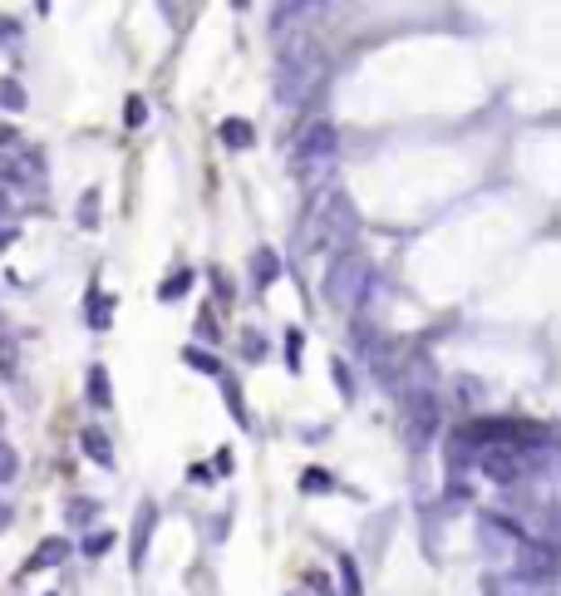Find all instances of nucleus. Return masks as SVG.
Listing matches in <instances>:
<instances>
[{"mask_svg": "<svg viewBox=\"0 0 561 596\" xmlns=\"http://www.w3.org/2000/svg\"><path fill=\"white\" fill-rule=\"evenodd\" d=\"M330 79V59L325 50L316 45V35H290L280 45V59H276V79H272V99L280 109H306Z\"/></svg>", "mask_w": 561, "mask_h": 596, "instance_id": "f257e3e1", "label": "nucleus"}, {"mask_svg": "<svg viewBox=\"0 0 561 596\" xmlns=\"http://www.w3.org/2000/svg\"><path fill=\"white\" fill-rule=\"evenodd\" d=\"M360 217H355V203L345 193H310L306 203V247L310 252H325V247H340L345 252L350 237H355Z\"/></svg>", "mask_w": 561, "mask_h": 596, "instance_id": "f03ea898", "label": "nucleus"}, {"mask_svg": "<svg viewBox=\"0 0 561 596\" xmlns=\"http://www.w3.org/2000/svg\"><path fill=\"white\" fill-rule=\"evenodd\" d=\"M399 429H404V448H409V454L433 448V438H439V429H443V410H439V394H433L429 384H414V390H404V400H399Z\"/></svg>", "mask_w": 561, "mask_h": 596, "instance_id": "7ed1b4c3", "label": "nucleus"}, {"mask_svg": "<svg viewBox=\"0 0 561 596\" xmlns=\"http://www.w3.org/2000/svg\"><path fill=\"white\" fill-rule=\"evenodd\" d=\"M370 257L360 252V247H345V252H335L325 261V276H320V296H325V306H355L360 296H365L370 286Z\"/></svg>", "mask_w": 561, "mask_h": 596, "instance_id": "20e7f679", "label": "nucleus"}, {"mask_svg": "<svg viewBox=\"0 0 561 596\" xmlns=\"http://www.w3.org/2000/svg\"><path fill=\"white\" fill-rule=\"evenodd\" d=\"M335 149H340L335 123L310 119L306 129L296 133V143H290V168H296V177H316V173H325L330 163H335Z\"/></svg>", "mask_w": 561, "mask_h": 596, "instance_id": "39448f33", "label": "nucleus"}, {"mask_svg": "<svg viewBox=\"0 0 561 596\" xmlns=\"http://www.w3.org/2000/svg\"><path fill=\"white\" fill-rule=\"evenodd\" d=\"M512 582L517 587H552L557 582V547L542 537H527L517 542V557H512Z\"/></svg>", "mask_w": 561, "mask_h": 596, "instance_id": "423d86ee", "label": "nucleus"}, {"mask_svg": "<svg viewBox=\"0 0 561 596\" xmlns=\"http://www.w3.org/2000/svg\"><path fill=\"white\" fill-rule=\"evenodd\" d=\"M473 464H477V474H487L493 483H517V478L527 474V454H517V448H477Z\"/></svg>", "mask_w": 561, "mask_h": 596, "instance_id": "0eeeda50", "label": "nucleus"}, {"mask_svg": "<svg viewBox=\"0 0 561 596\" xmlns=\"http://www.w3.org/2000/svg\"><path fill=\"white\" fill-rule=\"evenodd\" d=\"M153 528H158V508L153 503H138V518H133V552H129V562H133V572L148 562V542H153Z\"/></svg>", "mask_w": 561, "mask_h": 596, "instance_id": "6e6552de", "label": "nucleus"}, {"mask_svg": "<svg viewBox=\"0 0 561 596\" xmlns=\"http://www.w3.org/2000/svg\"><path fill=\"white\" fill-rule=\"evenodd\" d=\"M65 557H69V537H45L35 552H30L25 572H49V567H59Z\"/></svg>", "mask_w": 561, "mask_h": 596, "instance_id": "1a4fd4ad", "label": "nucleus"}, {"mask_svg": "<svg viewBox=\"0 0 561 596\" xmlns=\"http://www.w3.org/2000/svg\"><path fill=\"white\" fill-rule=\"evenodd\" d=\"M85 394H89L94 410H113V384H109V370H103V365H89V375H85Z\"/></svg>", "mask_w": 561, "mask_h": 596, "instance_id": "9d476101", "label": "nucleus"}, {"mask_svg": "<svg viewBox=\"0 0 561 596\" xmlns=\"http://www.w3.org/2000/svg\"><path fill=\"white\" fill-rule=\"evenodd\" d=\"M79 448H85V458H94V464L99 468H113V444H109V434H103V429H85V434H79Z\"/></svg>", "mask_w": 561, "mask_h": 596, "instance_id": "9b49d317", "label": "nucleus"}, {"mask_svg": "<svg viewBox=\"0 0 561 596\" xmlns=\"http://www.w3.org/2000/svg\"><path fill=\"white\" fill-rule=\"evenodd\" d=\"M85 321H89V330H109L113 326V296H109V291H89Z\"/></svg>", "mask_w": 561, "mask_h": 596, "instance_id": "f8f14e48", "label": "nucleus"}, {"mask_svg": "<svg viewBox=\"0 0 561 596\" xmlns=\"http://www.w3.org/2000/svg\"><path fill=\"white\" fill-rule=\"evenodd\" d=\"M276 276H280V257L272 252V247H256V252H252V281L266 291Z\"/></svg>", "mask_w": 561, "mask_h": 596, "instance_id": "ddd939ff", "label": "nucleus"}, {"mask_svg": "<svg viewBox=\"0 0 561 596\" xmlns=\"http://www.w3.org/2000/svg\"><path fill=\"white\" fill-rule=\"evenodd\" d=\"M192 266H178V271H173V276H163V286H158V301H163V306H173V301H183L187 296V291H192Z\"/></svg>", "mask_w": 561, "mask_h": 596, "instance_id": "4468645a", "label": "nucleus"}, {"mask_svg": "<svg viewBox=\"0 0 561 596\" xmlns=\"http://www.w3.org/2000/svg\"><path fill=\"white\" fill-rule=\"evenodd\" d=\"M99 498H69V503H65V522H69V528H85L89 532V522H99Z\"/></svg>", "mask_w": 561, "mask_h": 596, "instance_id": "2eb2a0df", "label": "nucleus"}, {"mask_svg": "<svg viewBox=\"0 0 561 596\" xmlns=\"http://www.w3.org/2000/svg\"><path fill=\"white\" fill-rule=\"evenodd\" d=\"M217 133H222L227 149H252V143H256V129L246 119H222V129H217Z\"/></svg>", "mask_w": 561, "mask_h": 596, "instance_id": "dca6fc26", "label": "nucleus"}, {"mask_svg": "<svg viewBox=\"0 0 561 596\" xmlns=\"http://www.w3.org/2000/svg\"><path fill=\"white\" fill-rule=\"evenodd\" d=\"M306 15H320V5H306V0H290V5H276V10H272V30L300 25Z\"/></svg>", "mask_w": 561, "mask_h": 596, "instance_id": "f3484780", "label": "nucleus"}, {"mask_svg": "<svg viewBox=\"0 0 561 596\" xmlns=\"http://www.w3.org/2000/svg\"><path fill=\"white\" fill-rule=\"evenodd\" d=\"M183 360L192 365L197 375H207V380H222V360H217L212 350H197V345H187V350H183Z\"/></svg>", "mask_w": 561, "mask_h": 596, "instance_id": "a211bd4d", "label": "nucleus"}, {"mask_svg": "<svg viewBox=\"0 0 561 596\" xmlns=\"http://www.w3.org/2000/svg\"><path fill=\"white\" fill-rule=\"evenodd\" d=\"M350 340H355L360 355H370L374 345H379V330H374V321H370V316H355V321H350Z\"/></svg>", "mask_w": 561, "mask_h": 596, "instance_id": "6ab92c4d", "label": "nucleus"}, {"mask_svg": "<svg viewBox=\"0 0 561 596\" xmlns=\"http://www.w3.org/2000/svg\"><path fill=\"white\" fill-rule=\"evenodd\" d=\"M75 222L85 227V232H94V227H99V193H79V207H75Z\"/></svg>", "mask_w": 561, "mask_h": 596, "instance_id": "aec40b11", "label": "nucleus"}, {"mask_svg": "<svg viewBox=\"0 0 561 596\" xmlns=\"http://www.w3.org/2000/svg\"><path fill=\"white\" fill-rule=\"evenodd\" d=\"M330 488H335V474H325V468H306V474H300V493L320 498V493H330Z\"/></svg>", "mask_w": 561, "mask_h": 596, "instance_id": "412c9836", "label": "nucleus"}, {"mask_svg": "<svg viewBox=\"0 0 561 596\" xmlns=\"http://www.w3.org/2000/svg\"><path fill=\"white\" fill-rule=\"evenodd\" d=\"M25 89H20V79H0V109H10V113H20L25 109Z\"/></svg>", "mask_w": 561, "mask_h": 596, "instance_id": "4be33fe9", "label": "nucleus"}, {"mask_svg": "<svg viewBox=\"0 0 561 596\" xmlns=\"http://www.w3.org/2000/svg\"><path fill=\"white\" fill-rule=\"evenodd\" d=\"M15 474H20V454L5 444V438H0V488L15 483Z\"/></svg>", "mask_w": 561, "mask_h": 596, "instance_id": "5701e85b", "label": "nucleus"}, {"mask_svg": "<svg viewBox=\"0 0 561 596\" xmlns=\"http://www.w3.org/2000/svg\"><path fill=\"white\" fill-rule=\"evenodd\" d=\"M192 330H197V340H207V345H217V340H222V330H217V316H212L207 306L197 311V326H192Z\"/></svg>", "mask_w": 561, "mask_h": 596, "instance_id": "b1692460", "label": "nucleus"}, {"mask_svg": "<svg viewBox=\"0 0 561 596\" xmlns=\"http://www.w3.org/2000/svg\"><path fill=\"white\" fill-rule=\"evenodd\" d=\"M143 119H148V104H143L138 94H129V99H123V123H129V129H143Z\"/></svg>", "mask_w": 561, "mask_h": 596, "instance_id": "393cba45", "label": "nucleus"}, {"mask_svg": "<svg viewBox=\"0 0 561 596\" xmlns=\"http://www.w3.org/2000/svg\"><path fill=\"white\" fill-rule=\"evenodd\" d=\"M242 355H246V360H266V336H262V330H246V336H242Z\"/></svg>", "mask_w": 561, "mask_h": 596, "instance_id": "a878e982", "label": "nucleus"}, {"mask_svg": "<svg viewBox=\"0 0 561 596\" xmlns=\"http://www.w3.org/2000/svg\"><path fill=\"white\" fill-rule=\"evenodd\" d=\"M340 577H345V596H360L365 587H360V572H355V562L350 557H340Z\"/></svg>", "mask_w": 561, "mask_h": 596, "instance_id": "bb28decb", "label": "nucleus"}, {"mask_svg": "<svg viewBox=\"0 0 561 596\" xmlns=\"http://www.w3.org/2000/svg\"><path fill=\"white\" fill-rule=\"evenodd\" d=\"M222 390H227V404H232V420L246 424V410H242V394H236V380H222Z\"/></svg>", "mask_w": 561, "mask_h": 596, "instance_id": "cd10ccee", "label": "nucleus"}, {"mask_svg": "<svg viewBox=\"0 0 561 596\" xmlns=\"http://www.w3.org/2000/svg\"><path fill=\"white\" fill-rule=\"evenodd\" d=\"M109 547H113V537H109V532H94V537H85V557H103Z\"/></svg>", "mask_w": 561, "mask_h": 596, "instance_id": "c85d7f7f", "label": "nucleus"}, {"mask_svg": "<svg viewBox=\"0 0 561 596\" xmlns=\"http://www.w3.org/2000/svg\"><path fill=\"white\" fill-rule=\"evenodd\" d=\"M335 384H340V394H345V400H355V380H350V365L345 360H335Z\"/></svg>", "mask_w": 561, "mask_h": 596, "instance_id": "c756f323", "label": "nucleus"}, {"mask_svg": "<svg viewBox=\"0 0 561 596\" xmlns=\"http://www.w3.org/2000/svg\"><path fill=\"white\" fill-rule=\"evenodd\" d=\"M286 365L300 370V330H286Z\"/></svg>", "mask_w": 561, "mask_h": 596, "instance_id": "7c9ffc66", "label": "nucleus"}, {"mask_svg": "<svg viewBox=\"0 0 561 596\" xmlns=\"http://www.w3.org/2000/svg\"><path fill=\"white\" fill-rule=\"evenodd\" d=\"M212 281H217V296H222V301H232V296H236V291H232V276H227L222 266H212Z\"/></svg>", "mask_w": 561, "mask_h": 596, "instance_id": "2f4dec72", "label": "nucleus"}, {"mask_svg": "<svg viewBox=\"0 0 561 596\" xmlns=\"http://www.w3.org/2000/svg\"><path fill=\"white\" fill-rule=\"evenodd\" d=\"M306 587L320 591V596H335V591H330V577H325V572H306Z\"/></svg>", "mask_w": 561, "mask_h": 596, "instance_id": "473e14b6", "label": "nucleus"}, {"mask_svg": "<svg viewBox=\"0 0 561 596\" xmlns=\"http://www.w3.org/2000/svg\"><path fill=\"white\" fill-rule=\"evenodd\" d=\"M10 370H15V350L5 345V350H0V375H10Z\"/></svg>", "mask_w": 561, "mask_h": 596, "instance_id": "72a5a7b5", "label": "nucleus"}, {"mask_svg": "<svg viewBox=\"0 0 561 596\" xmlns=\"http://www.w3.org/2000/svg\"><path fill=\"white\" fill-rule=\"evenodd\" d=\"M10 522H15V508H10V503H5V498H0V532H5V528H10Z\"/></svg>", "mask_w": 561, "mask_h": 596, "instance_id": "f704fd0d", "label": "nucleus"}, {"mask_svg": "<svg viewBox=\"0 0 561 596\" xmlns=\"http://www.w3.org/2000/svg\"><path fill=\"white\" fill-rule=\"evenodd\" d=\"M5 217H10V193L0 187V222H5Z\"/></svg>", "mask_w": 561, "mask_h": 596, "instance_id": "c9c22d12", "label": "nucleus"}, {"mask_svg": "<svg viewBox=\"0 0 561 596\" xmlns=\"http://www.w3.org/2000/svg\"><path fill=\"white\" fill-rule=\"evenodd\" d=\"M10 139H15V133H0V149H5V143H10Z\"/></svg>", "mask_w": 561, "mask_h": 596, "instance_id": "e433bc0d", "label": "nucleus"}, {"mask_svg": "<svg viewBox=\"0 0 561 596\" xmlns=\"http://www.w3.org/2000/svg\"><path fill=\"white\" fill-rule=\"evenodd\" d=\"M290 596H300V591H290Z\"/></svg>", "mask_w": 561, "mask_h": 596, "instance_id": "4c0bfd02", "label": "nucleus"}, {"mask_svg": "<svg viewBox=\"0 0 561 596\" xmlns=\"http://www.w3.org/2000/svg\"><path fill=\"white\" fill-rule=\"evenodd\" d=\"M49 596H55V591H49Z\"/></svg>", "mask_w": 561, "mask_h": 596, "instance_id": "58836bf2", "label": "nucleus"}]
</instances>
